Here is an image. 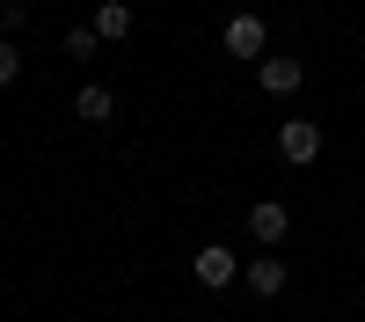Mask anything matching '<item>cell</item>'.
<instances>
[{
  "instance_id": "1",
  "label": "cell",
  "mask_w": 365,
  "mask_h": 322,
  "mask_svg": "<svg viewBox=\"0 0 365 322\" xmlns=\"http://www.w3.org/2000/svg\"><path fill=\"white\" fill-rule=\"evenodd\" d=\"M190 278H197L205 293H220V286H234V278H241V256H234L227 242H205V249L190 256Z\"/></svg>"
},
{
  "instance_id": "2",
  "label": "cell",
  "mask_w": 365,
  "mask_h": 322,
  "mask_svg": "<svg viewBox=\"0 0 365 322\" xmlns=\"http://www.w3.org/2000/svg\"><path fill=\"white\" fill-rule=\"evenodd\" d=\"M278 154H285L292 168H314V161H322V125H314V117H285Z\"/></svg>"
},
{
  "instance_id": "3",
  "label": "cell",
  "mask_w": 365,
  "mask_h": 322,
  "mask_svg": "<svg viewBox=\"0 0 365 322\" xmlns=\"http://www.w3.org/2000/svg\"><path fill=\"white\" fill-rule=\"evenodd\" d=\"M285 234H292V213H285L278 198H256V205H249V242H263V249H278Z\"/></svg>"
},
{
  "instance_id": "4",
  "label": "cell",
  "mask_w": 365,
  "mask_h": 322,
  "mask_svg": "<svg viewBox=\"0 0 365 322\" xmlns=\"http://www.w3.org/2000/svg\"><path fill=\"white\" fill-rule=\"evenodd\" d=\"M299 81H307V66H299L292 51H278V59H263V66H256V88H263V96H299Z\"/></svg>"
},
{
  "instance_id": "5",
  "label": "cell",
  "mask_w": 365,
  "mask_h": 322,
  "mask_svg": "<svg viewBox=\"0 0 365 322\" xmlns=\"http://www.w3.org/2000/svg\"><path fill=\"white\" fill-rule=\"evenodd\" d=\"M220 44H227L234 59H263V44H270V29H263L256 15H227V29H220Z\"/></svg>"
},
{
  "instance_id": "6",
  "label": "cell",
  "mask_w": 365,
  "mask_h": 322,
  "mask_svg": "<svg viewBox=\"0 0 365 322\" xmlns=\"http://www.w3.org/2000/svg\"><path fill=\"white\" fill-rule=\"evenodd\" d=\"M241 278H249L256 301H278V293H285V263H278V256H249V263H241Z\"/></svg>"
},
{
  "instance_id": "7",
  "label": "cell",
  "mask_w": 365,
  "mask_h": 322,
  "mask_svg": "<svg viewBox=\"0 0 365 322\" xmlns=\"http://www.w3.org/2000/svg\"><path fill=\"white\" fill-rule=\"evenodd\" d=\"M110 110H117V96L103 81H81L73 88V117H81V125H110Z\"/></svg>"
},
{
  "instance_id": "8",
  "label": "cell",
  "mask_w": 365,
  "mask_h": 322,
  "mask_svg": "<svg viewBox=\"0 0 365 322\" xmlns=\"http://www.w3.org/2000/svg\"><path fill=\"white\" fill-rule=\"evenodd\" d=\"M88 29H96L103 44H125V37H132V8H125V0H103V8H96V22H88Z\"/></svg>"
},
{
  "instance_id": "9",
  "label": "cell",
  "mask_w": 365,
  "mask_h": 322,
  "mask_svg": "<svg viewBox=\"0 0 365 322\" xmlns=\"http://www.w3.org/2000/svg\"><path fill=\"white\" fill-rule=\"evenodd\" d=\"M96 51H103V37H96V29H66V59H73V66H88Z\"/></svg>"
},
{
  "instance_id": "10",
  "label": "cell",
  "mask_w": 365,
  "mask_h": 322,
  "mask_svg": "<svg viewBox=\"0 0 365 322\" xmlns=\"http://www.w3.org/2000/svg\"><path fill=\"white\" fill-rule=\"evenodd\" d=\"M22 81V51H15V37H0V88H15Z\"/></svg>"
}]
</instances>
